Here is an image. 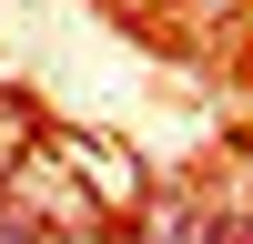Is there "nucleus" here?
I'll use <instances>...</instances> for the list:
<instances>
[{
    "mask_svg": "<svg viewBox=\"0 0 253 244\" xmlns=\"http://www.w3.org/2000/svg\"><path fill=\"white\" fill-rule=\"evenodd\" d=\"M61 163H71L81 183H101V203H142V163L122 153V142H101V132H61L51 142Z\"/></svg>",
    "mask_w": 253,
    "mask_h": 244,
    "instance_id": "f257e3e1",
    "label": "nucleus"
}]
</instances>
